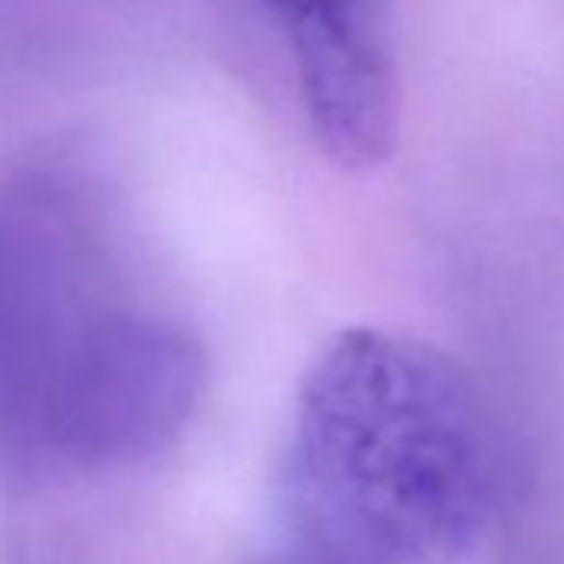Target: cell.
Listing matches in <instances>:
<instances>
[{
    "label": "cell",
    "mask_w": 564,
    "mask_h": 564,
    "mask_svg": "<svg viewBox=\"0 0 564 564\" xmlns=\"http://www.w3.org/2000/svg\"><path fill=\"white\" fill-rule=\"evenodd\" d=\"M495 501L491 412L458 359L376 326L319 349L300 386L286 505L382 564H458Z\"/></svg>",
    "instance_id": "6da1fadb"
},
{
    "label": "cell",
    "mask_w": 564,
    "mask_h": 564,
    "mask_svg": "<svg viewBox=\"0 0 564 564\" xmlns=\"http://www.w3.org/2000/svg\"><path fill=\"white\" fill-rule=\"evenodd\" d=\"M290 41L306 117L343 170L382 166L402 130L395 0H262Z\"/></svg>",
    "instance_id": "7a4b0ae2"
},
{
    "label": "cell",
    "mask_w": 564,
    "mask_h": 564,
    "mask_svg": "<svg viewBox=\"0 0 564 564\" xmlns=\"http://www.w3.org/2000/svg\"><path fill=\"white\" fill-rule=\"evenodd\" d=\"M203 386L199 356L160 333L100 343L54 389L44 438L77 465L133 462L166 445Z\"/></svg>",
    "instance_id": "3957f363"
},
{
    "label": "cell",
    "mask_w": 564,
    "mask_h": 564,
    "mask_svg": "<svg viewBox=\"0 0 564 564\" xmlns=\"http://www.w3.org/2000/svg\"><path fill=\"white\" fill-rule=\"evenodd\" d=\"M249 564H382L313 514L286 505L279 531Z\"/></svg>",
    "instance_id": "277c9868"
}]
</instances>
